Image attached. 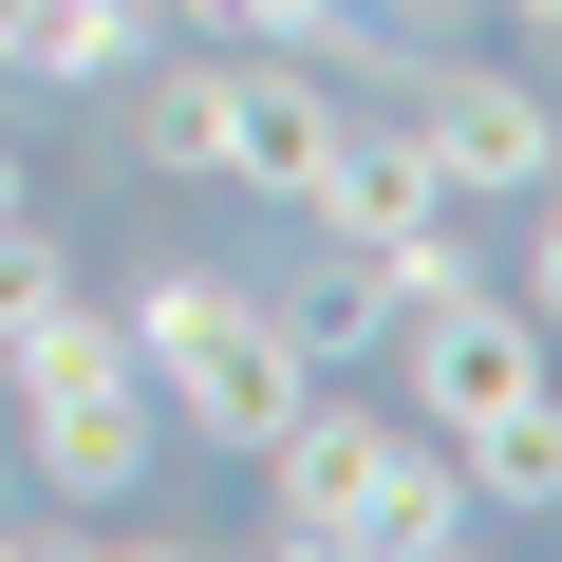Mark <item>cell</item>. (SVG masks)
I'll list each match as a JSON object with an SVG mask.
<instances>
[{
    "mask_svg": "<svg viewBox=\"0 0 562 562\" xmlns=\"http://www.w3.org/2000/svg\"><path fill=\"white\" fill-rule=\"evenodd\" d=\"M525 319L562 338V206H543V244H525Z\"/></svg>",
    "mask_w": 562,
    "mask_h": 562,
    "instance_id": "9a60e30c",
    "label": "cell"
},
{
    "mask_svg": "<svg viewBox=\"0 0 562 562\" xmlns=\"http://www.w3.org/2000/svg\"><path fill=\"white\" fill-rule=\"evenodd\" d=\"M206 20L262 57H394V0H206Z\"/></svg>",
    "mask_w": 562,
    "mask_h": 562,
    "instance_id": "7c38bea8",
    "label": "cell"
},
{
    "mask_svg": "<svg viewBox=\"0 0 562 562\" xmlns=\"http://www.w3.org/2000/svg\"><path fill=\"white\" fill-rule=\"evenodd\" d=\"M132 357H150V394H169V431H206V450H262L281 413L319 394V357L281 338V301H262V281H206V262H169V281H132Z\"/></svg>",
    "mask_w": 562,
    "mask_h": 562,
    "instance_id": "6da1fadb",
    "label": "cell"
},
{
    "mask_svg": "<svg viewBox=\"0 0 562 562\" xmlns=\"http://www.w3.org/2000/svg\"><path fill=\"white\" fill-rule=\"evenodd\" d=\"M0 543H20V525H0Z\"/></svg>",
    "mask_w": 562,
    "mask_h": 562,
    "instance_id": "d6986e66",
    "label": "cell"
},
{
    "mask_svg": "<svg viewBox=\"0 0 562 562\" xmlns=\"http://www.w3.org/2000/svg\"><path fill=\"white\" fill-rule=\"evenodd\" d=\"M319 150H338V94H319L301 57H244V76H225V169H206V188L301 206V188H319Z\"/></svg>",
    "mask_w": 562,
    "mask_h": 562,
    "instance_id": "52a82bcc",
    "label": "cell"
},
{
    "mask_svg": "<svg viewBox=\"0 0 562 562\" xmlns=\"http://www.w3.org/2000/svg\"><path fill=\"white\" fill-rule=\"evenodd\" d=\"M0 76H38V94H132V76H150V20H132V0H38V20L0 38Z\"/></svg>",
    "mask_w": 562,
    "mask_h": 562,
    "instance_id": "9c48e42d",
    "label": "cell"
},
{
    "mask_svg": "<svg viewBox=\"0 0 562 562\" xmlns=\"http://www.w3.org/2000/svg\"><path fill=\"white\" fill-rule=\"evenodd\" d=\"M0 225H20V150H0Z\"/></svg>",
    "mask_w": 562,
    "mask_h": 562,
    "instance_id": "ac0fdd59",
    "label": "cell"
},
{
    "mask_svg": "<svg viewBox=\"0 0 562 562\" xmlns=\"http://www.w3.org/2000/svg\"><path fill=\"white\" fill-rule=\"evenodd\" d=\"M413 132H431V169H450L469 206H506V188H543V169H562V113H543L525 76H469V57L413 94Z\"/></svg>",
    "mask_w": 562,
    "mask_h": 562,
    "instance_id": "8992f818",
    "label": "cell"
},
{
    "mask_svg": "<svg viewBox=\"0 0 562 562\" xmlns=\"http://www.w3.org/2000/svg\"><path fill=\"white\" fill-rule=\"evenodd\" d=\"M38 319H76V262H57V225L20 206V225H0V357H20Z\"/></svg>",
    "mask_w": 562,
    "mask_h": 562,
    "instance_id": "5bb4252c",
    "label": "cell"
},
{
    "mask_svg": "<svg viewBox=\"0 0 562 562\" xmlns=\"http://www.w3.org/2000/svg\"><path fill=\"white\" fill-rule=\"evenodd\" d=\"M469 525H487V506H469V469L413 431V450H394V506H375V562H450Z\"/></svg>",
    "mask_w": 562,
    "mask_h": 562,
    "instance_id": "8fae6325",
    "label": "cell"
},
{
    "mask_svg": "<svg viewBox=\"0 0 562 562\" xmlns=\"http://www.w3.org/2000/svg\"><path fill=\"white\" fill-rule=\"evenodd\" d=\"M20 469L57 487V506H113V487H150V450H169V394H150V357H132V319H38L20 357Z\"/></svg>",
    "mask_w": 562,
    "mask_h": 562,
    "instance_id": "7a4b0ae2",
    "label": "cell"
},
{
    "mask_svg": "<svg viewBox=\"0 0 562 562\" xmlns=\"http://www.w3.org/2000/svg\"><path fill=\"white\" fill-rule=\"evenodd\" d=\"M450 469H469V506H487V525H543V506H562V375H525L506 413H469V431H450Z\"/></svg>",
    "mask_w": 562,
    "mask_h": 562,
    "instance_id": "ba28073f",
    "label": "cell"
},
{
    "mask_svg": "<svg viewBox=\"0 0 562 562\" xmlns=\"http://www.w3.org/2000/svg\"><path fill=\"white\" fill-rule=\"evenodd\" d=\"M506 20H525V38H562V0H506Z\"/></svg>",
    "mask_w": 562,
    "mask_h": 562,
    "instance_id": "e0dca14e",
    "label": "cell"
},
{
    "mask_svg": "<svg viewBox=\"0 0 562 562\" xmlns=\"http://www.w3.org/2000/svg\"><path fill=\"white\" fill-rule=\"evenodd\" d=\"M394 319H413V281H394V262H357V244L301 281V301H281V338H301V357H375Z\"/></svg>",
    "mask_w": 562,
    "mask_h": 562,
    "instance_id": "30bf717a",
    "label": "cell"
},
{
    "mask_svg": "<svg viewBox=\"0 0 562 562\" xmlns=\"http://www.w3.org/2000/svg\"><path fill=\"white\" fill-rule=\"evenodd\" d=\"M394 338H413V431H431V450L543 375V319H525V301H469V281H431V301H413Z\"/></svg>",
    "mask_w": 562,
    "mask_h": 562,
    "instance_id": "5b68a950",
    "label": "cell"
},
{
    "mask_svg": "<svg viewBox=\"0 0 562 562\" xmlns=\"http://www.w3.org/2000/svg\"><path fill=\"white\" fill-rule=\"evenodd\" d=\"M301 225H319V244H357V262H394L413 301H431V281H469V188L431 169V132H375V113H338V150H319Z\"/></svg>",
    "mask_w": 562,
    "mask_h": 562,
    "instance_id": "3957f363",
    "label": "cell"
},
{
    "mask_svg": "<svg viewBox=\"0 0 562 562\" xmlns=\"http://www.w3.org/2000/svg\"><path fill=\"white\" fill-rule=\"evenodd\" d=\"M132 150H150L169 188H206V169H225V76H150V94H132Z\"/></svg>",
    "mask_w": 562,
    "mask_h": 562,
    "instance_id": "4fadbf2b",
    "label": "cell"
},
{
    "mask_svg": "<svg viewBox=\"0 0 562 562\" xmlns=\"http://www.w3.org/2000/svg\"><path fill=\"white\" fill-rule=\"evenodd\" d=\"M394 450H413L394 413H319V394H301V413L262 431V525H281V543H375Z\"/></svg>",
    "mask_w": 562,
    "mask_h": 562,
    "instance_id": "277c9868",
    "label": "cell"
},
{
    "mask_svg": "<svg viewBox=\"0 0 562 562\" xmlns=\"http://www.w3.org/2000/svg\"><path fill=\"white\" fill-rule=\"evenodd\" d=\"M132 20H150V38H169V20H206V0H132Z\"/></svg>",
    "mask_w": 562,
    "mask_h": 562,
    "instance_id": "2e32d148",
    "label": "cell"
}]
</instances>
